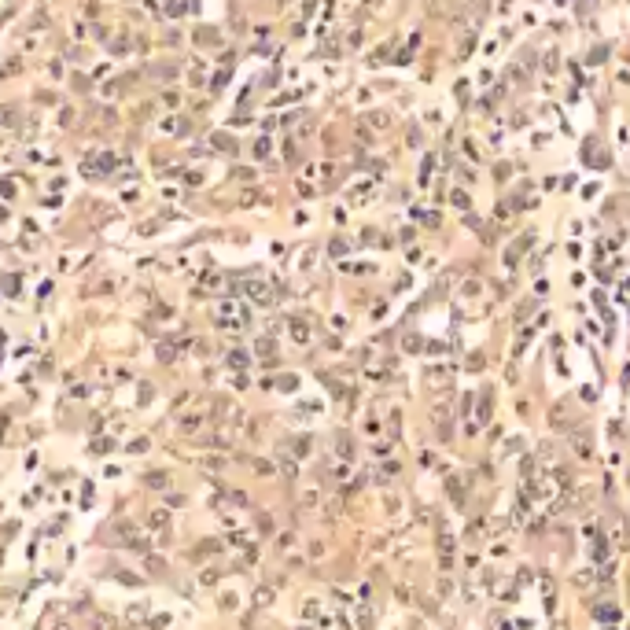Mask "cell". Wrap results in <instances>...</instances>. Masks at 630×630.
<instances>
[{
  "mask_svg": "<svg viewBox=\"0 0 630 630\" xmlns=\"http://www.w3.org/2000/svg\"><path fill=\"white\" fill-rule=\"evenodd\" d=\"M247 295L255 298L258 306H273V295H269V288L262 280H247Z\"/></svg>",
  "mask_w": 630,
  "mask_h": 630,
  "instance_id": "obj_1",
  "label": "cell"
},
{
  "mask_svg": "<svg viewBox=\"0 0 630 630\" xmlns=\"http://www.w3.org/2000/svg\"><path fill=\"white\" fill-rule=\"evenodd\" d=\"M148 527L151 531H166L170 527V512H166V509H151L148 512Z\"/></svg>",
  "mask_w": 630,
  "mask_h": 630,
  "instance_id": "obj_2",
  "label": "cell"
},
{
  "mask_svg": "<svg viewBox=\"0 0 630 630\" xmlns=\"http://www.w3.org/2000/svg\"><path fill=\"white\" fill-rule=\"evenodd\" d=\"M199 424H203V416H199V413H188V416H181V424H177V428H181L184 435H192V431H199Z\"/></svg>",
  "mask_w": 630,
  "mask_h": 630,
  "instance_id": "obj_3",
  "label": "cell"
},
{
  "mask_svg": "<svg viewBox=\"0 0 630 630\" xmlns=\"http://www.w3.org/2000/svg\"><path fill=\"white\" fill-rule=\"evenodd\" d=\"M144 483H148V487H155V490H162L166 483H170V475H166V472H151V475H144Z\"/></svg>",
  "mask_w": 630,
  "mask_h": 630,
  "instance_id": "obj_4",
  "label": "cell"
},
{
  "mask_svg": "<svg viewBox=\"0 0 630 630\" xmlns=\"http://www.w3.org/2000/svg\"><path fill=\"white\" fill-rule=\"evenodd\" d=\"M229 365H232V369H240V365H247V354H240V350H232V354H229Z\"/></svg>",
  "mask_w": 630,
  "mask_h": 630,
  "instance_id": "obj_5",
  "label": "cell"
},
{
  "mask_svg": "<svg viewBox=\"0 0 630 630\" xmlns=\"http://www.w3.org/2000/svg\"><path fill=\"white\" fill-rule=\"evenodd\" d=\"M144 612H148V605H133V608H129V619H133V623H137V619H140V615H144Z\"/></svg>",
  "mask_w": 630,
  "mask_h": 630,
  "instance_id": "obj_6",
  "label": "cell"
},
{
  "mask_svg": "<svg viewBox=\"0 0 630 630\" xmlns=\"http://www.w3.org/2000/svg\"><path fill=\"white\" fill-rule=\"evenodd\" d=\"M166 623H170V615H155V619H151V627H155V630H162Z\"/></svg>",
  "mask_w": 630,
  "mask_h": 630,
  "instance_id": "obj_7",
  "label": "cell"
}]
</instances>
